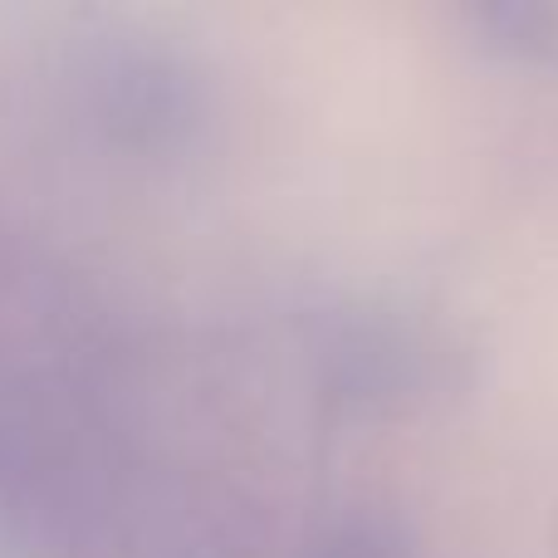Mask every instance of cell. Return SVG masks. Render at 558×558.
<instances>
[{"label":"cell","instance_id":"obj_1","mask_svg":"<svg viewBox=\"0 0 558 558\" xmlns=\"http://www.w3.org/2000/svg\"><path fill=\"white\" fill-rule=\"evenodd\" d=\"M441 338L407 308L357 304L333 318L324 343V397L348 422L412 412L441 373Z\"/></svg>","mask_w":558,"mask_h":558},{"label":"cell","instance_id":"obj_2","mask_svg":"<svg viewBox=\"0 0 558 558\" xmlns=\"http://www.w3.org/2000/svg\"><path fill=\"white\" fill-rule=\"evenodd\" d=\"M471 29L495 59H510L524 69L558 64V5L539 0H500V5H475Z\"/></svg>","mask_w":558,"mask_h":558},{"label":"cell","instance_id":"obj_3","mask_svg":"<svg viewBox=\"0 0 558 558\" xmlns=\"http://www.w3.org/2000/svg\"><path fill=\"white\" fill-rule=\"evenodd\" d=\"M308 558H416V549H412V530L392 510L353 505L333 524H324Z\"/></svg>","mask_w":558,"mask_h":558}]
</instances>
